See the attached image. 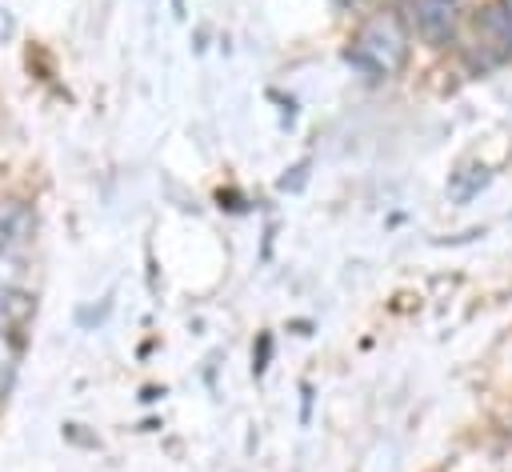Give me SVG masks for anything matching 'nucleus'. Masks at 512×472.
<instances>
[{
    "instance_id": "obj_2",
    "label": "nucleus",
    "mask_w": 512,
    "mask_h": 472,
    "mask_svg": "<svg viewBox=\"0 0 512 472\" xmlns=\"http://www.w3.org/2000/svg\"><path fill=\"white\" fill-rule=\"evenodd\" d=\"M472 60L480 68H496V64L512 60V8L504 0L488 4L476 16V28H472Z\"/></svg>"
},
{
    "instance_id": "obj_1",
    "label": "nucleus",
    "mask_w": 512,
    "mask_h": 472,
    "mask_svg": "<svg viewBox=\"0 0 512 472\" xmlns=\"http://www.w3.org/2000/svg\"><path fill=\"white\" fill-rule=\"evenodd\" d=\"M408 60V28L400 12H376L360 24V32L348 44V64L364 72L368 80H388Z\"/></svg>"
},
{
    "instance_id": "obj_3",
    "label": "nucleus",
    "mask_w": 512,
    "mask_h": 472,
    "mask_svg": "<svg viewBox=\"0 0 512 472\" xmlns=\"http://www.w3.org/2000/svg\"><path fill=\"white\" fill-rule=\"evenodd\" d=\"M408 24L424 44L444 48L456 36V0H408Z\"/></svg>"
},
{
    "instance_id": "obj_4",
    "label": "nucleus",
    "mask_w": 512,
    "mask_h": 472,
    "mask_svg": "<svg viewBox=\"0 0 512 472\" xmlns=\"http://www.w3.org/2000/svg\"><path fill=\"white\" fill-rule=\"evenodd\" d=\"M32 228H36L32 208L16 196H0V252H12L20 244H28Z\"/></svg>"
}]
</instances>
